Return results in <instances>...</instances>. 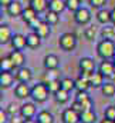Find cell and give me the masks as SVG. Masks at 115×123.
Here are the masks:
<instances>
[{"mask_svg":"<svg viewBox=\"0 0 115 123\" xmlns=\"http://www.w3.org/2000/svg\"><path fill=\"white\" fill-rule=\"evenodd\" d=\"M36 120L37 123H54V116L48 110H40L36 115Z\"/></svg>","mask_w":115,"mask_h":123,"instance_id":"cell-22","label":"cell"},{"mask_svg":"<svg viewBox=\"0 0 115 123\" xmlns=\"http://www.w3.org/2000/svg\"><path fill=\"white\" fill-rule=\"evenodd\" d=\"M102 37H104V39L114 40V37H115V27H112V26H105V27L102 29Z\"/></svg>","mask_w":115,"mask_h":123,"instance_id":"cell-34","label":"cell"},{"mask_svg":"<svg viewBox=\"0 0 115 123\" xmlns=\"http://www.w3.org/2000/svg\"><path fill=\"white\" fill-rule=\"evenodd\" d=\"M80 120H81V123H95L97 122V115L94 110H84L80 115Z\"/></svg>","mask_w":115,"mask_h":123,"instance_id":"cell-26","label":"cell"},{"mask_svg":"<svg viewBox=\"0 0 115 123\" xmlns=\"http://www.w3.org/2000/svg\"><path fill=\"white\" fill-rule=\"evenodd\" d=\"M3 99V92H1V89H0V100Z\"/></svg>","mask_w":115,"mask_h":123,"instance_id":"cell-47","label":"cell"},{"mask_svg":"<svg viewBox=\"0 0 115 123\" xmlns=\"http://www.w3.org/2000/svg\"><path fill=\"white\" fill-rule=\"evenodd\" d=\"M104 117L111 119V120H115V106H108V107L104 110Z\"/></svg>","mask_w":115,"mask_h":123,"instance_id":"cell-35","label":"cell"},{"mask_svg":"<svg viewBox=\"0 0 115 123\" xmlns=\"http://www.w3.org/2000/svg\"><path fill=\"white\" fill-rule=\"evenodd\" d=\"M46 85H47V87H48V92H50V94H56V93L61 89V82H60V79L50 80V82H47Z\"/></svg>","mask_w":115,"mask_h":123,"instance_id":"cell-32","label":"cell"},{"mask_svg":"<svg viewBox=\"0 0 115 123\" xmlns=\"http://www.w3.org/2000/svg\"><path fill=\"white\" fill-rule=\"evenodd\" d=\"M88 3L91 4V7L94 9H102L107 4V0H88Z\"/></svg>","mask_w":115,"mask_h":123,"instance_id":"cell-36","label":"cell"},{"mask_svg":"<svg viewBox=\"0 0 115 123\" xmlns=\"http://www.w3.org/2000/svg\"><path fill=\"white\" fill-rule=\"evenodd\" d=\"M16 76L11 72H1L0 73V89H9L14 83Z\"/></svg>","mask_w":115,"mask_h":123,"instance_id":"cell-13","label":"cell"},{"mask_svg":"<svg viewBox=\"0 0 115 123\" xmlns=\"http://www.w3.org/2000/svg\"><path fill=\"white\" fill-rule=\"evenodd\" d=\"M13 31L7 25H0V44H9L11 42Z\"/></svg>","mask_w":115,"mask_h":123,"instance_id":"cell-16","label":"cell"},{"mask_svg":"<svg viewBox=\"0 0 115 123\" xmlns=\"http://www.w3.org/2000/svg\"><path fill=\"white\" fill-rule=\"evenodd\" d=\"M14 76H16V80L19 83H29L30 80L33 79V72H31V69L23 66V67L17 69V72H16Z\"/></svg>","mask_w":115,"mask_h":123,"instance_id":"cell-8","label":"cell"},{"mask_svg":"<svg viewBox=\"0 0 115 123\" xmlns=\"http://www.w3.org/2000/svg\"><path fill=\"white\" fill-rule=\"evenodd\" d=\"M65 0H48V10L56 12V13H63L65 10Z\"/></svg>","mask_w":115,"mask_h":123,"instance_id":"cell-23","label":"cell"},{"mask_svg":"<svg viewBox=\"0 0 115 123\" xmlns=\"http://www.w3.org/2000/svg\"><path fill=\"white\" fill-rule=\"evenodd\" d=\"M74 82H75V90L77 92H88L91 87L89 80L87 77H83V76H78Z\"/></svg>","mask_w":115,"mask_h":123,"instance_id":"cell-24","label":"cell"},{"mask_svg":"<svg viewBox=\"0 0 115 123\" xmlns=\"http://www.w3.org/2000/svg\"><path fill=\"white\" fill-rule=\"evenodd\" d=\"M21 123H37V120L36 119H23Z\"/></svg>","mask_w":115,"mask_h":123,"instance_id":"cell-44","label":"cell"},{"mask_svg":"<svg viewBox=\"0 0 115 123\" xmlns=\"http://www.w3.org/2000/svg\"><path fill=\"white\" fill-rule=\"evenodd\" d=\"M34 31H36L41 39H46V37H48V36L51 34V26H50L46 20H41V23L36 27Z\"/></svg>","mask_w":115,"mask_h":123,"instance_id":"cell-21","label":"cell"},{"mask_svg":"<svg viewBox=\"0 0 115 123\" xmlns=\"http://www.w3.org/2000/svg\"><path fill=\"white\" fill-rule=\"evenodd\" d=\"M70 92H67V90H63V89H60L56 94H54V99H56V102L60 103V105H64V103H67L68 100H70Z\"/></svg>","mask_w":115,"mask_h":123,"instance_id":"cell-29","label":"cell"},{"mask_svg":"<svg viewBox=\"0 0 115 123\" xmlns=\"http://www.w3.org/2000/svg\"><path fill=\"white\" fill-rule=\"evenodd\" d=\"M97 20L101 23V25H108L111 23V10H107V9H99L98 13H97Z\"/></svg>","mask_w":115,"mask_h":123,"instance_id":"cell-25","label":"cell"},{"mask_svg":"<svg viewBox=\"0 0 115 123\" xmlns=\"http://www.w3.org/2000/svg\"><path fill=\"white\" fill-rule=\"evenodd\" d=\"M1 16H3V12H1V6H0V20H1Z\"/></svg>","mask_w":115,"mask_h":123,"instance_id":"cell-46","label":"cell"},{"mask_svg":"<svg viewBox=\"0 0 115 123\" xmlns=\"http://www.w3.org/2000/svg\"><path fill=\"white\" fill-rule=\"evenodd\" d=\"M16 107H17V106H16L14 103H10V105L7 106V109H6V110H7V113H9V115H11V116H14V112H16Z\"/></svg>","mask_w":115,"mask_h":123,"instance_id":"cell-40","label":"cell"},{"mask_svg":"<svg viewBox=\"0 0 115 123\" xmlns=\"http://www.w3.org/2000/svg\"><path fill=\"white\" fill-rule=\"evenodd\" d=\"M97 53L102 60H111L115 55V42L110 39H102L97 46Z\"/></svg>","mask_w":115,"mask_h":123,"instance_id":"cell-1","label":"cell"},{"mask_svg":"<svg viewBox=\"0 0 115 123\" xmlns=\"http://www.w3.org/2000/svg\"><path fill=\"white\" fill-rule=\"evenodd\" d=\"M50 26H56L60 20V14L56 13V12H51V10H47L46 12V19H44Z\"/></svg>","mask_w":115,"mask_h":123,"instance_id":"cell-28","label":"cell"},{"mask_svg":"<svg viewBox=\"0 0 115 123\" xmlns=\"http://www.w3.org/2000/svg\"><path fill=\"white\" fill-rule=\"evenodd\" d=\"M19 115L23 119H34L37 115V107L34 102H26L19 107Z\"/></svg>","mask_w":115,"mask_h":123,"instance_id":"cell-5","label":"cell"},{"mask_svg":"<svg viewBox=\"0 0 115 123\" xmlns=\"http://www.w3.org/2000/svg\"><path fill=\"white\" fill-rule=\"evenodd\" d=\"M74 20H75L77 25H81V26L88 25V23L91 22V12H89V9H87V7H80V9L74 13Z\"/></svg>","mask_w":115,"mask_h":123,"instance_id":"cell-6","label":"cell"},{"mask_svg":"<svg viewBox=\"0 0 115 123\" xmlns=\"http://www.w3.org/2000/svg\"><path fill=\"white\" fill-rule=\"evenodd\" d=\"M37 17H38V13H37L34 9H31L30 6L24 7V10H23V14H21V19H23V22H24L27 26H29L31 22H34Z\"/></svg>","mask_w":115,"mask_h":123,"instance_id":"cell-19","label":"cell"},{"mask_svg":"<svg viewBox=\"0 0 115 123\" xmlns=\"http://www.w3.org/2000/svg\"><path fill=\"white\" fill-rule=\"evenodd\" d=\"M30 93H31V87L29 86V83H19V85L14 87V96H16L17 99L30 97Z\"/></svg>","mask_w":115,"mask_h":123,"instance_id":"cell-15","label":"cell"},{"mask_svg":"<svg viewBox=\"0 0 115 123\" xmlns=\"http://www.w3.org/2000/svg\"><path fill=\"white\" fill-rule=\"evenodd\" d=\"M98 72L104 76V77H112L115 73V66L112 60H102L98 66Z\"/></svg>","mask_w":115,"mask_h":123,"instance_id":"cell-10","label":"cell"},{"mask_svg":"<svg viewBox=\"0 0 115 123\" xmlns=\"http://www.w3.org/2000/svg\"><path fill=\"white\" fill-rule=\"evenodd\" d=\"M23 122V117L20 116V117H16V116H13V119H11V123H21Z\"/></svg>","mask_w":115,"mask_h":123,"instance_id":"cell-42","label":"cell"},{"mask_svg":"<svg viewBox=\"0 0 115 123\" xmlns=\"http://www.w3.org/2000/svg\"><path fill=\"white\" fill-rule=\"evenodd\" d=\"M71 109H73V110H75V112H77V113H80V115L84 112V107H83V105H81L80 102H77V100H74V102H73V105H71Z\"/></svg>","mask_w":115,"mask_h":123,"instance_id":"cell-38","label":"cell"},{"mask_svg":"<svg viewBox=\"0 0 115 123\" xmlns=\"http://www.w3.org/2000/svg\"><path fill=\"white\" fill-rule=\"evenodd\" d=\"M78 67L81 70V74L80 76L89 79V74L92 72H95V62L92 60L91 57H81L80 59V63H78Z\"/></svg>","mask_w":115,"mask_h":123,"instance_id":"cell-4","label":"cell"},{"mask_svg":"<svg viewBox=\"0 0 115 123\" xmlns=\"http://www.w3.org/2000/svg\"><path fill=\"white\" fill-rule=\"evenodd\" d=\"M111 60H112V63H114V66H115V55H114V57H112Z\"/></svg>","mask_w":115,"mask_h":123,"instance_id":"cell-48","label":"cell"},{"mask_svg":"<svg viewBox=\"0 0 115 123\" xmlns=\"http://www.w3.org/2000/svg\"><path fill=\"white\" fill-rule=\"evenodd\" d=\"M13 50H24L27 47V42H26V36L21 33H14L10 42Z\"/></svg>","mask_w":115,"mask_h":123,"instance_id":"cell-9","label":"cell"},{"mask_svg":"<svg viewBox=\"0 0 115 123\" xmlns=\"http://www.w3.org/2000/svg\"><path fill=\"white\" fill-rule=\"evenodd\" d=\"M81 4H83L81 0H65V7L73 13H75L80 7H83Z\"/></svg>","mask_w":115,"mask_h":123,"instance_id":"cell-33","label":"cell"},{"mask_svg":"<svg viewBox=\"0 0 115 123\" xmlns=\"http://www.w3.org/2000/svg\"><path fill=\"white\" fill-rule=\"evenodd\" d=\"M0 73H1V70H0Z\"/></svg>","mask_w":115,"mask_h":123,"instance_id":"cell-49","label":"cell"},{"mask_svg":"<svg viewBox=\"0 0 115 123\" xmlns=\"http://www.w3.org/2000/svg\"><path fill=\"white\" fill-rule=\"evenodd\" d=\"M43 64H44V69L46 70H57L58 66H60V59H58L56 55H47L43 60Z\"/></svg>","mask_w":115,"mask_h":123,"instance_id":"cell-14","label":"cell"},{"mask_svg":"<svg viewBox=\"0 0 115 123\" xmlns=\"http://www.w3.org/2000/svg\"><path fill=\"white\" fill-rule=\"evenodd\" d=\"M84 36L87 40H94L95 39V27H87L84 30Z\"/></svg>","mask_w":115,"mask_h":123,"instance_id":"cell-37","label":"cell"},{"mask_svg":"<svg viewBox=\"0 0 115 123\" xmlns=\"http://www.w3.org/2000/svg\"><path fill=\"white\" fill-rule=\"evenodd\" d=\"M13 69H16V67H14L13 62L10 60L9 56L0 59V70L1 72H13Z\"/></svg>","mask_w":115,"mask_h":123,"instance_id":"cell-27","label":"cell"},{"mask_svg":"<svg viewBox=\"0 0 115 123\" xmlns=\"http://www.w3.org/2000/svg\"><path fill=\"white\" fill-rule=\"evenodd\" d=\"M111 23L115 26V7L111 10Z\"/></svg>","mask_w":115,"mask_h":123,"instance_id":"cell-43","label":"cell"},{"mask_svg":"<svg viewBox=\"0 0 115 123\" xmlns=\"http://www.w3.org/2000/svg\"><path fill=\"white\" fill-rule=\"evenodd\" d=\"M99 123H115V120H111V119H107V117H104V119H102Z\"/></svg>","mask_w":115,"mask_h":123,"instance_id":"cell-45","label":"cell"},{"mask_svg":"<svg viewBox=\"0 0 115 123\" xmlns=\"http://www.w3.org/2000/svg\"><path fill=\"white\" fill-rule=\"evenodd\" d=\"M60 82H61V89H63V90L71 92V90L75 89V82H74L73 79H70V77H63Z\"/></svg>","mask_w":115,"mask_h":123,"instance_id":"cell-31","label":"cell"},{"mask_svg":"<svg viewBox=\"0 0 115 123\" xmlns=\"http://www.w3.org/2000/svg\"><path fill=\"white\" fill-rule=\"evenodd\" d=\"M104 76L97 70V72H92L91 74H89V85H91V87H102V85L105 83L104 82Z\"/></svg>","mask_w":115,"mask_h":123,"instance_id":"cell-20","label":"cell"},{"mask_svg":"<svg viewBox=\"0 0 115 123\" xmlns=\"http://www.w3.org/2000/svg\"><path fill=\"white\" fill-rule=\"evenodd\" d=\"M58 44L65 52H73L77 47V37L73 33H63L58 39Z\"/></svg>","mask_w":115,"mask_h":123,"instance_id":"cell-3","label":"cell"},{"mask_svg":"<svg viewBox=\"0 0 115 123\" xmlns=\"http://www.w3.org/2000/svg\"><path fill=\"white\" fill-rule=\"evenodd\" d=\"M9 122V113L4 109H0V123H7Z\"/></svg>","mask_w":115,"mask_h":123,"instance_id":"cell-39","label":"cell"},{"mask_svg":"<svg viewBox=\"0 0 115 123\" xmlns=\"http://www.w3.org/2000/svg\"><path fill=\"white\" fill-rule=\"evenodd\" d=\"M29 6L40 14L48 10V0H29Z\"/></svg>","mask_w":115,"mask_h":123,"instance_id":"cell-18","label":"cell"},{"mask_svg":"<svg viewBox=\"0 0 115 123\" xmlns=\"http://www.w3.org/2000/svg\"><path fill=\"white\" fill-rule=\"evenodd\" d=\"M101 92L102 94L105 96V97H112L115 96V85L114 83H104L102 85V87H101Z\"/></svg>","mask_w":115,"mask_h":123,"instance_id":"cell-30","label":"cell"},{"mask_svg":"<svg viewBox=\"0 0 115 123\" xmlns=\"http://www.w3.org/2000/svg\"><path fill=\"white\" fill-rule=\"evenodd\" d=\"M48 87L46 83H37L31 87V93H30V97L33 99L34 103H44L47 99H48Z\"/></svg>","mask_w":115,"mask_h":123,"instance_id":"cell-2","label":"cell"},{"mask_svg":"<svg viewBox=\"0 0 115 123\" xmlns=\"http://www.w3.org/2000/svg\"><path fill=\"white\" fill-rule=\"evenodd\" d=\"M23 10H24V7H23V4H21L19 0H13V1L6 7L7 14H9L10 17H13V19H16V17H21Z\"/></svg>","mask_w":115,"mask_h":123,"instance_id":"cell-7","label":"cell"},{"mask_svg":"<svg viewBox=\"0 0 115 123\" xmlns=\"http://www.w3.org/2000/svg\"><path fill=\"white\" fill-rule=\"evenodd\" d=\"M11 1H13V0H0V6H1V7H7Z\"/></svg>","mask_w":115,"mask_h":123,"instance_id":"cell-41","label":"cell"},{"mask_svg":"<svg viewBox=\"0 0 115 123\" xmlns=\"http://www.w3.org/2000/svg\"><path fill=\"white\" fill-rule=\"evenodd\" d=\"M9 57H10V60L13 62V64H14L16 69L23 67L26 64V56H24L23 50H11L9 53Z\"/></svg>","mask_w":115,"mask_h":123,"instance_id":"cell-11","label":"cell"},{"mask_svg":"<svg viewBox=\"0 0 115 123\" xmlns=\"http://www.w3.org/2000/svg\"><path fill=\"white\" fill-rule=\"evenodd\" d=\"M61 120H63V123H81V120H80V113H77L71 107L70 109H65L61 113Z\"/></svg>","mask_w":115,"mask_h":123,"instance_id":"cell-12","label":"cell"},{"mask_svg":"<svg viewBox=\"0 0 115 123\" xmlns=\"http://www.w3.org/2000/svg\"><path fill=\"white\" fill-rule=\"evenodd\" d=\"M41 37L36 33V31H30L29 34H26V42H27V47L29 49H37L41 44Z\"/></svg>","mask_w":115,"mask_h":123,"instance_id":"cell-17","label":"cell"}]
</instances>
